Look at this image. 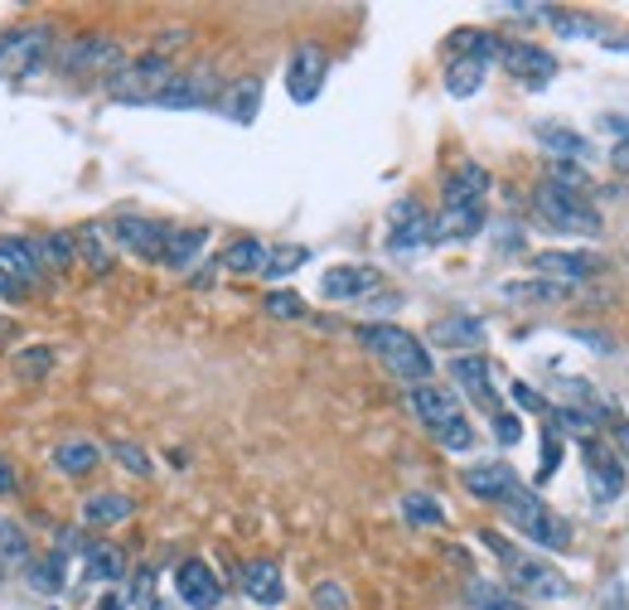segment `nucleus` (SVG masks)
Returning a JSON list of instances; mask_svg holds the SVG:
<instances>
[{
    "mask_svg": "<svg viewBox=\"0 0 629 610\" xmlns=\"http://www.w3.org/2000/svg\"><path fill=\"white\" fill-rule=\"evenodd\" d=\"M97 460H103L97 441H63V446H54V466L63 474H87V470H97Z\"/></svg>",
    "mask_w": 629,
    "mask_h": 610,
    "instance_id": "nucleus-30",
    "label": "nucleus"
},
{
    "mask_svg": "<svg viewBox=\"0 0 629 610\" xmlns=\"http://www.w3.org/2000/svg\"><path fill=\"white\" fill-rule=\"evenodd\" d=\"M175 78V63L165 59V54H145L137 63H121L117 73H111L107 93L117 102H155L165 93V83Z\"/></svg>",
    "mask_w": 629,
    "mask_h": 610,
    "instance_id": "nucleus-6",
    "label": "nucleus"
},
{
    "mask_svg": "<svg viewBox=\"0 0 629 610\" xmlns=\"http://www.w3.org/2000/svg\"><path fill=\"white\" fill-rule=\"evenodd\" d=\"M111 233H117V243L127 247V253L145 257V262H161L175 228L161 219H141V213H117V219H111Z\"/></svg>",
    "mask_w": 629,
    "mask_h": 610,
    "instance_id": "nucleus-9",
    "label": "nucleus"
},
{
    "mask_svg": "<svg viewBox=\"0 0 629 610\" xmlns=\"http://www.w3.org/2000/svg\"><path fill=\"white\" fill-rule=\"evenodd\" d=\"M10 364H15V378L39 383V378H49V368H54V349L49 344H29V349H20Z\"/></svg>",
    "mask_w": 629,
    "mask_h": 610,
    "instance_id": "nucleus-36",
    "label": "nucleus"
},
{
    "mask_svg": "<svg viewBox=\"0 0 629 610\" xmlns=\"http://www.w3.org/2000/svg\"><path fill=\"white\" fill-rule=\"evenodd\" d=\"M494 59L509 68L523 87H543V83H553V73H557L553 54L537 49V44H527V39H499V54H494Z\"/></svg>",
    "mask_w": 629,
    "mask_h": 610,
    "instance_id": "nucleus-11",
    "label": "nucleus"
},
{
    "mask_svg": "<svg viewBox=\"0 0 629 610\" xmlns=\"http://www.w3.org/2000/svg\"><path fill=\"white\" fill-rule=\"evenodd\" d=\"M407 407H412V417H417L426 432H441L446 422H455V417H460V398L451 388H441V383H417V388L407 392Z\"/></svg>",
    "mask_w": 629,
    "mask_h": 610,
    "instance_id": "nucleus-15",
    "label": "nucleus"
},
{
    "mask_svg": "<svg viewBox=\"0 0 629 610\" xmlns=\"http://www.w3.org/2000/svg\"><path fill=\"white\" fill-rule=\"evenodd\" d=\"M54 25L49 20H35V25H20L0 34V78H25L35 73L44 59H54Z\"/></svg>",
    "mask_w": 629,
    "mask_h": 610,
    "instance_id": "nucleus-5",
    "label": "nucleus"
},
{
    "mask_svg": "<svg viewBox=\"0 0 629 610\" xmlns=\"http://www.w3.org/2000/svg\"><path fill=\"white\" fill-rule=\"evenodd\" d=\"M25 572H29V586H39V591L59 596L63 582H69V558H63V552H49V558H35V562H29Z\"/></svg>",
    "mask_w": 629,
    "mask_h": 610,
    "instance_id": "nucleus-31",
    "label": "nucleus"
},
{
    "mask_svg": "<svg viewBox=\"0 0 629 610\" xmlns=\"http://www.w3.org/2000/svg\"><path fill=\"white\" fill-rule=\"evenodd\" d=\"M204 243H209V228H175L170 243H165V257H161V262L175 267V271L194 267V257L204 253Z\"/></svg>",
    "mask_w": 629,
    "mask_h": 610,
    "instance_id": "nucleus-28",
    "label": "nucleus"
},
{
    "mask_svg": "<svg viewBox=\"0 0 629 610\" xmlns=\"http://www.w3.org/2000/svg\"><path fill=\"white\" fill-rule=\"evenodd\" d=\"M73 247L83 253L87 267L111 271V253H107V243H103V228H93V223H87V228H78V233H73Z\"/></svg>",
    "mask_w": 629,
    "mask_h": 610,
    "instance_id": "nucleus-39",
    "label": "nucleus"
},
{
    "mask_svg": "<svg viewBox=\"0 0 629 610\" xmlns=\"http://www.w3.org/2000/svg\"><path fill=\"white\" fill-rule=\"evenodd\" d=\"M262 305L272 320H306V296H296V291H266Z\"/></svg>",
    "mask_w": 629,
    "mask_h": 610,
    "instance_id": "nucleus-41",
    "label": "nucleus"
},
{
    "mask_svg": "<svg viewBox=\"0 0 629 610\" xmlns=\"http://www.w3.org/2000/svg\"><path fill=\"white\" fill-rule=\"evenodd\" d=\"M485 195H489V175H485V165H475V161L455 165L441 185L446 209H485Z\"/></svg>",
    "mask_w": 629,
    "mask_h": 610,
    "instance_id": "nucleus-17",
    "label": "nucleus"
},
{
    "mask_svg": "<svg viewBox=\"0 0 629 610\" xmlns=\"http://www.w3.org/2000/svg\"><path fill=\"white\" fill-rule=\"evenodd\" d=\"M581 460H586V480H591V494L601 504H615L625 494V460L615 456V446H605V441L586 436V446H581Z\"/></svg>",
    "mask_w": 629,
    "mask_h": 610,
    "instance_id": "nucleus-10",
    "label": "nucleus"
},
{
    "mask_svg": "<svg viewBox=\"0 0 629 610\" xmlns=\"http://www.w3.org/2000/svg\"><path fill=\"white\" fill-rule=\"evenodd\" d=\"M470 606L475 610H527V601H519L513 591H503V586H494V582H470Z\"/></svg>",
    "mask_w": 629,
    "mask_h": 610,
    "instance_id": "nucleus-35",
    "label": "nucleus"
},
{
    "mask_svg": "<svg viewBox=\"0 0 629 610\" xmlns=\"http://www.w3.org/2000/svg\"><path fill=\"white\" fill-rule=\"evenodd\" d=\"M499 508H503V518H509V524L519 528V533H523L527 542H537V548H547V552L571 548V528H567V518H557L553 508L543 504V494L527 490V484H519V490H513Z\"/></svg>",
    "mask_w": 629,
    "mask_h": 610,
    "instance_id": "nucleus-3",
    "label": "nucleus"
},
{
    "mask_svg": "<svg viewBox=\"0 0 629 610\" xmlns=\"http://www.w3.org/2000/svg\"><path fill=\"white\" fill-rule=\"evenodd\" d=\"M513 402L527 407V412H537V417H547V412H553V407H547V398L533 388V383H513Z\"/></svg>",
    "mask_w": 629,
    "mask_h": 610,
    "instance_id": "nucleus-48",
    "label": "nucleus"
},
{
    "mask_svg": "<svg viewBox=\"0 0 629 610\" xmlns=\"http://www.w3.org/2000/svg\"><path fill=\"white\" fill-rule=\"evenodd\" d=\"M451 378L470 392V402L485 407L489 417L503 412L499 392H494V373H489V359H485V354H455V359H451Z\"/></svg>",
    "mask_w": 629,
    "mask_h": 610,
    "instance_id": "nucleus-14",
    "label": "nucleus"
},
{
    "mask_svg": "<svg viewBox=\"0 0 629 610\" xmlns=\"http://www.w3.org/2000/svg\"><path fill=\"white\" fill-rule=\"evenodd\" d=\"M175 591H179V601H185L189 610H218V606H223V582L213 576L209 562H199V558L179 562Z\"/></svg>",
    "mask_w": 629,
    "mask_h": 610,
    "instance_id": "nucleus-13",
    "label": "nucleus"
},
{
    "mask_svg": "<svg viewBox=\"0 0 629 610\" xmlns=\"http://www.w3.org/2000/svg\"><path fill=\"white\" fill-rule=\"evenodd\" d=\"M103 610H121V601H117V596H107V606Z\"/></svg>",
    "mask_w": 629,
    "mask_h": 610,
    "instance_id": "nucleus-54",
    "label": "nucleus"
},
{
    "mask_svg": "<svg viewBox=\"0 0 629 610\" xmlns=\"http://www.w3.org/2000/svg\"><path fill=\"white\" fill-rule=\"evenodd\" d=\"M431 339L446 349H479L485 344V325L475 315H446V320L431 325Z\"/></svg>",
    "mask_w": 629,
    "mask_h": 610,
    "instance_id": "nucleus-22",
    "label": "nucleus"
},
{
    "mask_svg": "<svg viewBox=\"0 0 629 610\" xmlns=\"http://www.w3.org/2000/svg\"><path fill=\"white\" fill-rule=\"evenodd\" d=\"M314 610H349V591L340 582H320L314 586Z\"/></svg>",
    "mask_w": 629,
    "mask_h": 610,
    "instance_id": "nucleus-46",
    "label": "nucleus"
},
{
    "mask_svg": "<svg viewBox=\"0 0 629 610\" xmlns=\"http://www.w3.org/2000/svg\"><path fill=\"white\" fill-rule=\"evenodd\" d=\"M479 542L503 562V576H509L513 596H537V601H561V596H571V582L553 567V562L527 558V552L513 548L503 533H479Z\"/></svg>",
    "mask_w": 629,
    "mask_h": 610,
    "instance_id": "nucleus-2",
    "label": "nucleus"
},
{
    "mask_svg": "<svg viewBox=\"0 0 629 610\" xmlns=\"http://www.w3.org/2000/svg\"><path fill=\"white\" fill-rule=\"evenodd\" d=\"M615 456L629 460V422H615Z\"/></svg>",
    "mask_w": 629,
    "mask_h": 610,
    "instance_id": "nucleus-52",
    "label": "nucleus"
},
{
    "mask_svg": "<svg viewBox=\"0 0 629 610\" xmlns=\"http://www.w3.org/2000/svg\"><path fill=\"white\" fill-rule=\"evenodd\" d=\"M431 243V219L422 213L417 199H397L388 213V253H417Z\"/></svg>",
    "mask_w": 629,
    "mask_h": 610,
    "instance_id": "nucleus-12",
    "label": "nucleus"
},
{
    "mask_svg": "<svg viewBox=\"0 0 629 610\" xmlns=\"http://www.w3.org/2000/svg\"><path fill=\"white\" fill-rule=\"evenodd\" d=\"M485 228V209H441L431 219V243H451V237H475Z\"/></svg>",
    "mask_w": 629,
    "mask_h": 610,
    "instance_id": "nucleus-24",
    "label": "nucleus"
},
{
    "mask_svg": "<svg viewBox=\"0 0 629 610\" xmlns=\"http://www.w3.org/2000/svg\"><path fill=\"white\" fill-rule=\"evenodd\" d=\"M533 271L543 281H553V286H577V281H586V277H595L601 271V262H595L591 253H537L533 257Z\"/></svg>",
    "mask_w": 629,
    "mask_h": 610,
    "instance_id": "nucleus-19",
    "label": "nucleus"
},
{
    "mask_svg": "<svg viewBox=\"0 0 629 610\" xmlns=\"http://www.w3.org/2000/svg\"><path fill=\"white\" fill-rule=\"evenodd\" d=\"M533 203H537V213H543L547 228H557V233L601 237V228H605V219L595 213V203H591L586 195H571V189H557V185H547V179L533 189Z\"/></svg>",
    "mask_w": 629,
    "mask_h": 610,
    "instance_id": "nucleus-4",
    "label": "nucleus"
},
{
    "mask_svg": "<svg viewBox=\"0 0 629 610\" xmlns=\"http://www.w3.org/2000/svg\"><path fill=\"white\" fill-rule=\"evenodd\" d=\"M0 262L15 271L20 281H25V291H29V286H39V281H44L39 247L29 243V237H0Z\"/></svg>",
    "mask_w": 629,
    "mask_h": 610,
    "instance_id": "nucleus-21",
    "label": "nucleus"
},
{
    "mask_svg": "<svg viewBox=\"0 0 629 610\" xmlns=\"http://www.w3.org/2000/svg\"><path fill=\"white\" fill-rule=\"evenodd\" d=\"M121 572H127V552H121L117 542H93V548H87V576H93V582H117Z\"/></svg>",
    "mask_w": 629,
    "mask_h": 610,
    "instance_id": "nucleus-32",
    "label": "nucleus"
},
{
    "mask_svg": "<svg viewBox=\"0 0 629 610\" xmlns=\"http://www.w3.org/2000/svg\"><path fill=\"white\" fill-rule=\"evenodd\" d=\"M54 63H59L63 73H73V78H83V73H117V68L127 63V49H121L111 34H78V39L63 44Z\"/></svg>",
    "mask_w": 629,
    "mask_h": 610,
    "instance_id": "nucleus-7",
    "label": "nucleus"
},
{
    "mask_svg": "<svg viewBox=\"0 0 629 610\" xmlns=\"http://www.w3.org/2000/svg\"><path fill=\"white\" fill-rule=\"evenodd\" d=\"M402 518L407 524H417V528H441L446 524V508L431 500V494H407L402 500Z\"/></svg>",
    "mask_w": 629,
    "mask_h": 610,
    "instance_id": "nucleus-38",
    "label": "nucleus"
},
{
    "mask_svg": "<svg viewBox=\"0 0 629 610\" xmlns=\"http://www.w3.org/2000/svg\"><path fill=\"white\" fill-rule=\"evenodd\" d=\"M485 73H489V63H479V59H451L446 63V93L475 97L479 87H485Z\"/></svg>",
    "mask_w": 629,
    "mask_h": 610,
    "instance_id": "nucleus-29",
    "label": "nucleus"
},
{
    "mask_svg": "<svg viewBox=\"0 0 629 610\" xmlns=\"http://www.w3.org/2000/svg\"><path fill=\"white\" fill-rule=\"evenodd\" d=\"M324 78H330V54H324L320 44H300V49L290 54V63H286V93H290V102L310 107V102L320 97Z\"/></svg>",
    "mask_w": 629,
    "mask_h": 610,
    "instance_id": "nucleus-8",
    "label": "nucleus"
},
{
    "mask_svg": "<svg viewBox=\"0 0 629 610\" xmlns=\"http://www.w3.org/2000/svg\"><path fill=\"white\" fill-rule=\"evenodd\" d=\"M0 490H15V470H10L5 460H0Z\"/></svg>",
    "mask_w": 629,
    "mask_h": 610,
    "instance_id": "nucleus-53",
    "label": "nucleus"
},
{
    "mask_svg": "<svg viewBox=\"0 0 629 610\" xmlns=\"http://www.w3.org/2000/svg\"><path fill=\"white\" fill-rule=\"evenodd\" d=\"M610 165L620 169V175H629V136H620V145L610 151Z\"/></svg>",
    "mask_w": 629,
    "mask_h": 610,
    "instance_id": "nucleus-51",
    "label": "nucleus"
},
{
    "mask_svg": "<svg viewBox=\"0 0 629 610\" xmlns=\"http://www.w3.org/2000/svg\"><path fill=\"white\" fill-rule=\"evenodd\" d=\"M547 185L571 189V195H586V189H591V179H586V169H581L577 161H557L553 169H547Z\"/></svg>",
    "mask_w": 629,
    "mask_h": 610,
    "instance_id": "nucleus-43",
    "label": "nucleus"
},
{
    "mask_svg": "<svg viewBox=\"0 0 629 610\" xmlns=\"http://www.w3.org/2000/svg\"><path fill=\"white\" fill-rule=\"evenodd\" d=\"M131 514H137V504H131L127 494H93V500L83 504V524H93V528L127 524Z\"/></svg>",
    "mask_w": 629,
    "mask_h": 610,
    "instance_id": "nucleus-27",
    "label": "nucleus"
},
{
    "mask_svg": "<svg viewBox=\"0 0 629 610\" xmlns=\"http://www.w3.org/2000/svg\"><path fill=\"white\" fill-rule=\"evenodd\" d=\"M494 441H499V446H519V441H523V422L513 412H494Z\"/></svg>",
    "mask_w": 629,
    "mask_h": 610,
    "instance_id": "nucleus-47",
    "label": "nucleus"
},
{
    "mask_svg": "<svg viewBox=\"0 0 629 610\" xmlns=\"http://www.w3.org/2000/svg\"><path fill=\"white\" fill-rule=\"evenodd\" d=\"M20 296H25V281H20L5 262H0V301H20Z\"/></svg>",
    "mask_w": 629,
    "mask_h": 610,
    "instance_id": "nucleus-49",
    "label": "nucleus"
},
{
    "mask_svg": "<svg viewBox=\"0 0 629 610\" xmlns=\"http://www.w3.org/2000/svg\"><path fill=\"white\" fill-rule=\"evenodd\" d=\"M436 441H441L446 450H455V456H465V450H475V426L465 422V417H455V422H446L441 432H431Z\"/></svg>",
    "mask_w": 629,
    "mask_h": 610,
    "instance_id": "nucleus-42",
    "label": "nucleus"
},
{
    "mask_svg": "<svg viewBox=\"0 0 629 610\" xmlns=\"http://www.w3.org/2000/svg\"><path fill=\"white\" fill-rule=\"evenodd\" d=\"M0 562H5V567H29V562H35L25 528H20L15 518H0Z\"/></svg>",
    "mask_w": 629,
    "mask_h": 610,
    "instance_id": "nucleus-33",
    "label": "nucleus"
},
{
    "mask_svg": "<svg viewBox=\"0 0 629 610\" xmlns=\"http://www.w3.org/2000/svg\"><path fill=\"white\" fill-rule=\"evenodd\" d=\"M383 286L378 267H358V262H344V267H330L320 277V291L324 301H358V296H373Z\"/></svg>",
    "mask_w": 629,
    "mask_h": 610,
    "instance_id": "nucleus-16",
    "label": "nucleus"
},
{
    "mask_svg": "<svg viewBox=\"0 0 629 610\" xmlns=\"http://www.w3.org/2000/svg\"><path fill=\"white\" fill-rule=\"evenodd\" d=\"M460 484H465L475 500H489V504H503L513 490H519V474H513V466H503V460H485V466H470L465 474H460Z\"/></svg>",
    "mask_w": 629,
    "mask_h": 610,
    "instance_id": "nucleus-18",
    "label": "nucleus"
},
{
    "mask_svg": "<svg viewBox=\"0 0 629 610\" xmlns=\"http://www.w3.org/2000/svg\"><path fill=\"white\" fill-rule=\"evenodd\" d=\"M537 145L561 155V161H586V155H591V145L581 141L577 131H567V127H543V131H537Z\"/></svg>",
    "mask_w": 629,
    "mask_h": 610,
    "instance_id": "nucleus-34",
    "label": "nucleus"
},
{
    "mask_svg": "<svg viewBox=\"0 0 629 610\" xmlns=\"http://www.w3.org/2000/svg\"><path fill=\"white\" fill-rule=\"evenodd\" d=\"M557 460H561V446H557V436H547V456H543V470H537V484L557 470Z\"/></svg>",
    "mask_w": 629,
    "mask_h": 610,
    "instance_id": "nucleus-50",
    "label": "nucleus"
},
{
    "mask_svg": "<svg viewBox=\"0 0 629 610\" xmlns=\"http://www.w3.org/2000/svg\"><path fill=\"white\" fill-rule=\"evenodd\" d=\"M553 30L561 39H605V25L595 15H567V10H553Z\"/></svg>",
    "mask_w": 629,
    "mask_h": 610,
    "instance_id": "nucleus-37",
    "label": "nucleus"
},
{
    "mask_svg": "<svg viewBox=\"0 0 629 610\" xmlns=\"http://www.w3.org/2000/svg\"><path fill=\"white\" fill-rule=\"evenodd\" d=\"M242 591H247V601H257V606H281L286 601V582H281V567L272 558H252V562H242Z\"/></svg>",
    "mask_w": 629,
    "mask_h": 610,
    "instance_id": "nucleus-20",
    "label": "nucleus"
},
{
    "mask_svg": "<svg viewBox=\"0 0 629 610\" xmlns=\"http://www.w3.org/2000/svg\"><path fill=\"white\" fill-rule=\"evenodd\" d=\"M266 253L272 247H262L257 237H238V243H228L223 247V271H233V277H252V271H262L266 267Z\"/></svg>",
    "mask_w": 629,
    "mask_h": 610,
    "instance_id": "nucleus-26",
    "label": "nucleus"
},
{
    "mask_svg": "<svg viewBox=\"0 0 629 610\" xmlns=\"http://www.w3.org/2000/svg\"><path fill=\"white\" fill-rule=\"evenodd\" d=\"M358 339H364V349L373 359H383V368L392 373V378H402V383H431V373H436V364H431V349L422 344L412 330H402V325H358Z\"/></svg>",
    "mask_w": 629,
    "mask_h": 610,
    "instance_id": "nucleus-1",
    "label": "nucleus"
},
{
    "mask_svg": "<svg viewBox=\"0 0 629 610\" xmlns=\"http://www.w3.org/2000/svg\"><path fill=\"white\" fill-rule=\"evenodd\" d=\"M39 262H49V267H69L73 262V233H49V237H39Z\"/></svg>",
    "mask_w": 629,
    "mask_h": 610,
    "instance_id": "nucleus-44",
    "label": "nucleus"
},
{
    "mask_svg": "<svg viewBox=\"0 0 629 610\" xmlns=\"http://www.w3.org/2000/svg\"><path fill=\"white\" fill-rule=\"evenodd\" d=\"M111 456H117L131 474H151V456H145L137 441H111Z\"/></svg>",
    "mask_w": 629,
    "mask_h": 610,
    "instance_id": "nucleus-45",
    "label": "nucleus"
},
{
    "mask_svg": "<svg viewBox=\"0 0 629 610\" xmlns=\"http://www.w3.org/2000/svg\"><path fill=\"white\" fill-rule=\"evenodd\" d=\"M213 97V83L209 78H170V83H165V93L151 102V107H204V102Z\"/></svg>",
    "mask_w": 629,
    "mask_h": 610,
    "instance_id": "nucleus-25",
    "label": "nucleus"
},
{
    "mask_svg": "<svg viewBox=\"0 0 629 610\" xmlns=\"http://www.w3.org/2000/svg\"><path fill=\"white\" fill-rule=\"evenodd\" d=\"M310 262V247H276V253H266V277L281 281V277H290L296 267H306Z\"/></svg>",
    "mask_w": 629,
    "mask_h": 610,
    "instance_id": "nucleus-40",
    "label": "nucleus"
},
{
    "mask_svg": "<svg viewBox=\"0 0 629 610\" xmlns=\"http://www.w3.org/2000/svg\"><path fill=\"white\" fill-rule=\"evenodd\" d=\"M218 107L228 112L238 127H252V121H257V107H262V78H238V83L223 93Z\"/></svg>",
    "mask_w": 629,
    "mask_h": 610,
    "instance_id": "nucleus-23",
    "label": "nucleus"
}]
</instances>
